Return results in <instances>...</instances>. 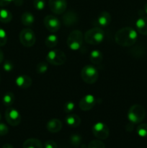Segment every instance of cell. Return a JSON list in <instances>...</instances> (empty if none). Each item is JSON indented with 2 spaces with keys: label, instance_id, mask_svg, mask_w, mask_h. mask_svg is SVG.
Returning a JSON list of instances; mask_svg holds the SVG:
<instances>
[{
  "label": "cell",
  "instance_id": "cell-1",
  "mask_svg": "<svg viewBox=\"0 0 147 148\" xmlns=\"http://www.w3.org/2000/svg\"><path fill=\"white\" fill-rule=\"evenodd\" d=\"M138 34L135 29L131 27H124L118 30L115 35V40L120 46L128 47L136 42Z\"/></svg>",
  "mask_w": 147,
  "mask_h": 148
},
{
  "label": "cell",
  "instance_id": "cell-2",
  "mask_svg": "<svg viewBox=\"0 0 147 148\" xmlns=\"http://www.w3.org/2000/svg\"><path fill=\"white\" fill-rule=\"evenodd\" d=\"M105 39V31L102 28L95 27L89 29L85 33L84 40L90 45H98L102 43Z\"/></svg>",
  "mask_w": 147,
  "mask_h": 148
},
{
  "label": "cell",
  "instance_id": "cell-3",
  "mask_svg": "<svg viewBox=\"0 0 147 148\" xmlns=\"http://www.w3.org/2000/svg\"><path fill=\"white\" fill-rule=\"evenodd\" d=\"M145 117V108L140 104H134L128 110V119L132 124H140Z\"/></svg>",
  "mask_w": 147,
  "mask_h": 148
},
{
  "label": "cell",
  "instance_id": "cell-4",
  "mask_svg": "<svg viewBox=\"0 0 147 148\" xmlns=\"http://www.w3.org/2000/svg\"><path fill=\"white\" fill-rule=\"evenodd\" d=\"M84 40V35L82 31L74 30L69 33L67 38V46L71 50L78 51L82 47Z\"/></svg>",
  "mask_w": 147,
  "mask_h": 148
},
{
  "label": "cell",
  "instance_id": "cell-5",
  "mask_svg": "<svg viewBox=\"0 0 147 148\" xmlns=\"http://www.w3.org/2000/svg\"><path fill=\"white\" fill-rule=\"evenodd\" d=\"M99 74L96 68L92 65H86L81 71V77L86 84L95 83L97 81Z\"/></svg>",
  "mask_w": 147,
  "mask_h": 148
},
{
  "label": "cell",
  "instance_id": "cell-6",
  "mask_svg": "<svg viewBox=\"0 0 147 148\" xmlns=\"http://www.w3.org/2000/svg\"><path fill=\"white\" fill-rule=\"evenodd\" d=\"M66 61V56L64 52L59 49L50 51L46 55V62L54 66L64 64Z\"/></svg>",
  "mask_w": 147,
  "mask_h": 148
},
{
  "label": "cell",
  "instance_id": "cell-7",
  "mask_svg": "<svg viewBox=\"0 0 147 148\" xmlns=\"http://www.w3.org/2000/svg\"><path fill=\"white\" fill-rule=\"evenodd\" d=\"M20 41L23 46L30 48L35 43L36 38L34 31L30 28H24L20 33Z\"/></svg>",
  "mask_w": 147,
  "mask_h": 148
},
{
  "label": "cell",
  "instance_id": "cell-8",
  "mask_svg": "<svg viewBox=\"0 0 147 148\" xmlns=\"http://www.w3.org/2000/svg\"><path fill=\"white\" fill-rule=\"evenodd\" d=\"M92 131L94 136L97 137V139H98V140H106L109 137V128L105 123L101 122V121L97 122L94 124L93 127H92Z\"/></svg>",
  "mask_w": 147,
  "mask_h": 148
},
{
  "label": "cell",
  "instance_id": "cell-9",
  "mask_svg": "<svg viewBox=\"0 0 147 148\" xmlns=\"http://www.w3.org/2000/svg\"><path fill=\"white\" fill-rule=\"evenodd\" d=\"M5 119L10 125L17 127L21 122L22 117L17 109L10 107L5 111Z\"/></svg>",
  "mask_w": 147,
  "mask_h": 148
},
{
  "label": "cell",
  "instance_id": "cell-10",
  "mask_svg": "<svg viewBox=\"0 0 147 148\" xmlns=\"http://www.w3.org/2000/svg\"><path fill=\"white\" fill-rule=\"evenodd\" d=\"M44 25L48 30L50 33H56L61 27V22L59 18L54 15L48 14L44 18Z\"/></svg>",
  "mask_w": 147,
  "mask_h": 148
},
{
  "label": "cell",
  "instance_id": "cell-11",
  "mask_svg": "<svg viewBox=\"0 0 147 148\" xmlns=\"http://www.w3.org/2000/svg\"><path fill=\"white\" fill-rule=\"evenodd\" d=\"M48 4L52 12L56 14H63L67 8L66 0H49Z\"/></svg>",
  "mask_w": 147,
  "mask_h": 148
},
{
  "label": "cell",
  "instance_id": "cell-12",
  "mask_svg": "<svg viewBox=\"0 0 147 148\" xmlns=\"http://www.w3.org/2000/svg\"><path fill=\"white\" fill-rule=\"evenodd\" d=\"M96 104V98L93 95L87 94L81 98L79 103L80 109L83 111H88L92 109Z\"/></svg>",
  "mask_w": 147,
  "mask_h": 148
},
{
  "label": "cell",
  "instance_id": "cell-13",
  "mask_svg": "<svg viewBox=\"0 0 147 148\" xmlns=\"http://www.w3.org/2000/svg\"><path fill=\"white\" fill-rule=\"evenodd\" d=\"M111 23V15L108 12L103 11L97 16L95 20L94 24L95 27H106L110 24Z\"/></svg>",
  "mask_w": 147,
  "mask_h": 148
},
{
  "label": "cell",
  "instance_id": "cell-14",
  "mask_svg": "<svg viewBox=\"0 0 147 148\" xmlns=\"http://www.w3.org/2000/svg\"><path fill=\"white\" fill-rule=\"evenodd\" d=\"M78 22V15L73 10H69L63 16V23L66 27L75 25Z\"/></svg>",
  "mask_w": 147,
  "mask_h": 148
},
{
  "label": "cell",
  "instance_id": "cell-15",
  "mask_svg": "<svg viewBox=\"0 0 147 148\" xmlns=\"http://www.w3.org/2000/svg\"><path fill=\"white\" fill-rule=\"evenodd\" d=\"M33 80L28 75H19L15 79V84L18 88L22 89H27L32 85Z\"/></svg>",
  "mask_w": 147,
  "mask_h": 148
},
{
  "label": "cell",
  "instance_id": "cell-16",
  "mask_svg": "<svg viewBox=\"0 0 147 148\" xmlns=\"http://www.w3.org/2000/svg\"><path fill=\"white\" fill-rule=\"evenodd\" d=\"M46 129L51 133H57L62 129V123L59 119H52L46 124Z\"/></svg>",
  "mask_w": 147,
  "mask_h": 148
},
{
  "label": "cell",
  "instance_id": "cell-17",
  "mask_svg": "<svg viewBox=\"0 0 147 148\" xmlns=\"http://www.w3.org/2000/svg\"><path fill=\"white\" fill-rule=\"evenodd\" d=\"M135 27L138 33L147 36V17L144 16L139 17L135 22Z\"/></svg>",
  "mask_w": 147,
  "mask_h": 148
},
{
  "label": "cell",
  "instance_id": "cell-18",
  "mask_svg": "<svg viewBox=\"0 0 147 148\" xmlns=\"http://www.w3.org/2000/svg\"><path fill=\"white\" fill-rule=\"evenodd\" d=\"M66 124L69 126L70 127H73V128H76L78 127L81 124V119L78 115L74 114H68L66 117Z\"/></svg>",
  "mask_w": 147,
  "mask_h": 148
},
{
  "label": "cell",
  "instance_id": "cell-19",
  "mask_svg": "<svg viewBox=\"0 0 147 148\" xmlns=\"http://www.w3.org/2000/svg\"><path fill=\"white\" fill-rule=\"evenodd\" d=\"M89 59L94 64H99L103 60V54L99 50H93L89 55Z\"/></svg>",
  "mask_w": 147,
  "mask_h": 148
},
{
  "label": "cell",
  "instance_id": "cell-20",
  "mask_svg": "<svg viewBox=\"0 0 147 148\" xmlns=\"http://www.w3.org/2000/svg\"><path fill=\"white\" fill-rule=\"evenodd\" d=\"M23 148H43V145L40 140L35 138H30L24 142Z\"/></svg>",
  "mask_w": 147,
  "mask_h": 148
},
{
  "label": "cell",
  "instance_id": "cell-21",
  "mask_svg": "<svg viewBox=\"0 0 147 148\" xmlns=\"http://www.w3.org/2000/svg\"><path fill=\"white\" fill-rule=\"evenodd\" d=\"M35 22V17L30 12H25L21 16V23L24 26L33 25Z\"/></svg>",
  "mask_w": 147,
  "mask_h": 148
},
{
  "label": "cell",
  "instance_id": "cell-22",
  "mask_svg": "<svg viewBox=\"0 0 147 148\" xmlns=\"http://www.w3.org/2000/svg\"><path fill=\"white\" fill-rule=\"evenodd\" d=\"M12 20V14L6 9H0V22L3 23H8Z\"/></svg>",
  "mask_w": 147,
  "mask_h": 148
},
{
  "label": "cell",
  "instance_id": "cell-23",
  "mask_svg": "<svg viewBox=\"0 0 147 148\" xmlns=\"http://www.w3.org/2000/svg\"><path fill=\"white\" fill-rule=\"evenodd\" d=\"M15 101V97L13 92H7L4 95L2 98V103L5 106L10 107Z\"/></svg>",
  "mask_w": 147,
  "mask_h": 148
},
{
  "label": "cell",
  "instance_id": "cell-24",
  "mask_svg": "<svg viewBox=\"0 0 147 148\" xmlns=\"http://www.w3.org/2000/svg\"><path fill=\"white\" fill-rule=\"evenodd\" d=\"M59 42V39H58V36L54 34H50L47 36V38L45 40V44L48 48H54L56 46Z\"/></svg>",
  "mask_w": 147,
  "mask_h": 148
},
{
  "label": "cell",
  "instance_id": "cell-25",
  "mask_svg": "<svg viewBox=\"0 0 147 148\" xmlns=\"http://www.w3.org/2000/svg\"><path fill=\"white\" fill-rule=\"evenodd\" d=\"M48 68V65L47 62H40L37 64V66H36V72H37V74L43 75V74H45L47 72Z\"/></svg>",
  "mask_w": 147,
  "mask_h": 148
},
{
  "label": "cell",
  "instance_id": "cell-26",
  "mask_svg": "<svg viewBox=\"0 0 147 148\" xmlns=\"http://www.w3.org/2000/svg\"><path fill=\"white\" fill-rule=\"evenodd\" d=\"M136 132L141 137H147V124H141L137 127Z\"/></svg>",
  "mask_w": 147,
  "mask_h": 148
},
{
  "label": "cell",
  "instance_id": "cell-27",
  "mask_svg": "<svg viewBox=\"0 0 147 148\" xmlns=\"http://www.w3.org/2000/svg\"><path fill=\"white\" fill-rule=\"evenodd\" d=\"M82 137L79 134H72L70 137V143L72 145H74V147H78L81 145L82 143Z\"/></svg>",
  "mask_w": 147,
  "mask_h": 148
},
{
  "label": "cell",
  "instance_id": "cell-28",
  "mask_svg": "<svg viewBox=\"0 0 147 148\" xmlns=\"http://www.w3.org/2000/svg\"><path fill=\"white\" fill-rule=\"evenodd\" d=\"M87 148H105V145L100 140H95L89 143Z\"/></svg>",
  "mask_w": 147,
  "mask_h": 148
},
{
  "label": "cell",
  "instance_id": "cell-29",
  "mask_svg": "<svg viewBox=\"0 0 147 148\" xmlns=\"http://www.w3.org/2000/svg\"><path fill=\"white\" fill-rule=\"evenodd\" d=\"M75 108V104L74 103L72 102V101H67L66 103L63 105V111L66 114H70L71 112L74 110Z\"/></svg>",
  "mask_w": 147,
  "mask_h": 148
},
{
  "label": "cell",
  "instance_id": "cell-30",
  "mask_svg": "<svg viewBox=\"0 0 147 148\" xmlns=\"http://www.w3.org/2000/svg\"><path fill=\"white\" fill-rule=\"evenodd\" d=\"M7 42V35L5 30L0 27V47L5 46Z\"/></svg>",
  "mask_w": 147,
  "mask_h": 148
},
{
  "label": "cell",
  "instance_id": "cell-31",
  "mask_svg": "<svg viewBox=\"0 0 147 148\" xmlns=\"http://www.w3.org/2000/svg\"><path fill=\"white\" fill-rule=\"evenodd\" d=\"M33 6L37 10L41 11L46 7V1L45 0H34Z\"/></svg>",
  "mask_w": 147,
  "mask_h": 148
},
{
  "label": "cell",
  "instance_id": "cell-32",
  "mask_svg": "<svg viewBox=\"0 0 147 148\" xmlns=\"http://www.w3.org/2000/svg\"><path fill=\"white\" fill-rule=\"evenodd\" d=\"M3 69H4V71L7 72H11L14 69V64L10 61H6L4 63V64H3Z\"/></svg>",
  "mask_w": 147,
  "mask_h": 148
},
{
  "label": "cell",
  "instance_id": "cell-33",
  "mask_svg": "<svg viewBox=\"0 0 147 148\" xmlns=\"http://www.w3.org/2000/svg\"><path fill=\"white\" fill-rule=\"evenodd\" d=\"M9 128L4 123H0V136H5L8 134Z\"/></svg>",
  "mask_w": 147,
  "mask_h": 148
},
{
  "label": "cell",
  "instance_id": "cell-34",
  "mask_svg": "<svg viewBox=\"0 0 147 148\" xmlns=\"http://www.w3.org/2000/svg\"><path fill=\"white\" fill-rule=\"evenodd\" d=\"M45 148H57V144L53 140H47L45 143Z\"/></svg>",
  "mask_w": 147,
  "mask_h": 148
},
{
  "label": "cell",
  "instance_id": "cell-35",
  "mask_svg": "<svg viewBox=\"0 0 147 148\" xmlns=\"http://www.w3.org/2000/svg\"><path fill=\"white\" fill-rule=\"evenodd\" d=\"M14 0H0V7H6L12 3Z\"/></svg>",
  "mask_w": 147,
  "mask_h": 148
},
{
  "label": "cell",
  "instance_id": "cell-36",
  "mask_svg": "<svg viewBox=\"0 0 147 148\" xmlns=\"http://www.w3.org/2000/svg\"><path fill=\"white\" fill-rule=\"evenodd\" d=\"M13 2L15 4V5L21 6L22 4L23 1H22V0H14V1H13Z\"/></svg>",
  "mask_w": 147,
  "mask_h": 148
},
{
  "label": "cell",
  "instance_id": "cell-37",
  "mask_svg": "<svg viewBox=\"0 0 147 148\" xmlns=\"http://www.w3.org/2000/svg\"><path fill=\"white\" fill-rule=\"evenodd\" d=\"M4 60V53H3L2 51L0 49V64L3 62Z\"/></svg>",
  "mask_w": 147,
  "mask_h": 148
},
{
  "label": "cell",
  "instance_id": "cell-38",
  "mask_svg": "<svg viewBox=\"0 0 147 148\" xmlns=\"http://www.w3.org/2000/svg\"><path fill=\"white\" fill-rule=\"evenodd\" d=\"M1 148H14V147H13L12 145L7 143V144H4V145L2 146V147H1Z\"/></svg>",
  "mask_w": 147,
  "mask_h": 148
},
{
  "label": "cell",
  "instance_id": "cell-39",
  "mask_svg": "<svg viewBox=\"0 0 147 148\" xmlns=\"http://www.w3.org/2000/svg\"><path fill=\"white\" fill-rule=\"evenodd\" d=\"M144 12H146V14H147V2L145 4V5H144Z\"/></svg>",
  "mask_w": 147,
  "mask_h": 148
},
{
  "label": "cell",
  "instance_id": "cell-40",
  "mask_svg": "<svg viewBox=\"0 0 147 148\" xmlns=\"http://www.w3.org/2000/svg\"><path fill=\"white\" fill-rule=\"evenodd\" d=\"M1 114H0V120H1Z\"/></svg>",
  "mask_w": 147,
  "mask_h": 148
},
{
  "label": "cell",
  "instance_id": "cell-41",
  "mask_svg": "<svg viewBox=\"0 0 147 148\" xmlns=\"http://www.w3.org/2000/svg\"><path fill=\"white\" fill-rule=\"evenodd\" d=\"M0 81H1V76H0Z\"/></svg>",
  "mask_w": 147,
  "mask_h": 148
}]
</instances>
